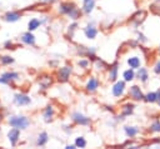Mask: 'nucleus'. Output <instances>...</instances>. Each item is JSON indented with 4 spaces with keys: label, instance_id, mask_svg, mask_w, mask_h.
Masks as SVG:
<instances>
[{
    "label": "nucleus",
    "instance_id": "8",
    "mask_svg": "<svg viewBox=\"0 0 160 149\" xmlns=\"http://www.w3.org/2000/svg\"><path fill=\"white\" fill-rule=\"evenodd\" d=\"M129 95L134 99V100H142L144 99V94L141 93L140 88L138 85H132L130 89H129Z\"/></svg>",
    "mask_w": 160,
    "mask_h": 149
},
{
    "label": "nucleus",
    "instance_id": "16",
    "mask_svg": "<svg viewBox=\"0 0 160 149\" xmlns=\"http://www.w3.org/2000/svg\"><path fill=\"white\" fill-rule=\"evenodd\" d=\"M40 25H41V20H39V19H36V18H32V19L28 23V29H29V31H34V30H36Z\"/></svg>",
    "mask_w": 160,
    "mask_h": 149
},
{
    "label": "nucleus",
    "instance_id": "34",
    "mask_svg": "<svg viewBox=\"0 0 160 149\" xmlns=\"http://www.w3.org/2000/svg\"><path fill=\"white\" fill-rule=\"evenodd\" d=\"M0 84H6V81H5V80H4L1 76H0Z\"/></svg>",
    "mask_w": 160,
    "mask_h": 149
},
{
    "label": "nucleus",
    "instance_id": "30",
    "mask_svg": "<svg viewBox=\"0 0 160 149\" xmlns=\"http://www.w3.org/2000/svg\"><path fill=\"white\" fill-rule=\"evenodd\" d=\"M76 26H78V24H76V23H74V24H71V25L69 26V33H70V36H72V33H74V30L76 29Z\"/></svg>",
    "mask_w": 160,
    "mask_h": 149
},
{
    "label": "nucleus",
    "instance_id": "3",
    "mask_svg": "<svg viewBox=\"0 0 160 149\" xmlns=\"http://www.w3.org/2000/svg\"><path fill=\"white\" fill-rule=\"evenodd\" d=\"M30 103H31V99L25 94L18 93L14 95V104L18 106H25V105H29Z\"/></svg>",
    "mask_w": 160,
    "mask_h": 149
},
{
    "label": "nucleus",
    "instance_id": "14",
    "mask_svg": "<svg viewBox=\"0 0 160 149\" xmlns=\"http://www.w3.org/2000/svg\"><path fill=\"white\" fill-rule=\"evenodd\" d=\"M98 86H99V80L96 78H90L88 84H86V90L92 93V91H95L98 89Z\"/></svg>",
    "mask_w": 160,
    "mask_h": 149
},
{
    "label": "nucleus",
    "instance_id": "7",
    "mask_svg": "<svg viewBox=\"0 0 160 149\" xmlns=\"http://www.w3.org/2000/svg\"><path fill=\"white\" fill-rule=\"evenodd\" d=\"M124 90H125V80H118V81L114 84L112 89H111L112 95L116 96V98L121 96L122 93H124Z\"/></svg>",
    "mask_w": 160,
    "mask_h": 149
},
{
    "label": "nucleus",
    "instance_id": "27",
    "mask_svg": "<svg viewBox=\"0 0 160 149\" xmlns=\"http://www.w3.org/2000/svg\"><path fill=\"white\" fill-rule=\"evenodd\" d=\"M144 100L148 101V103H154L156 101V93H149L144 96Z\"/></svg>",
    "mask_w": 160,
    "mask_h": 149
},
{
    "label": "nucleus",
    "instance_id": "15",
    "mask_svg": "<svg viewBox=\"0 0 160 149\" xmlns=\"http://www.w3.org/2000/svg\"><path fill=\"white\" fill-rule=\"evenodd\" d=\"M140 64H141V61H140V59L138 56H131V58L128 59V65L131 69H139L140 68Z\"/></svg>",
    "mask_w": 160,
    "mask_h": 149
},
{
    "label": "nucleus",
    "instance_id": "37",
    "mask_svg": "<svg viewBox=\"0 0 160 149\" xmlns=\"http://www.w3.org/2000/svg\"><path fill=\"white\" fill-rule=\"evenodd\" d=\"M0 49H1V48H0Z\"/></svg>",
    "mask_w": 160,
    "mask_h": 149
},
{
    "label": "nucleus",
    "instance_id": "4",
    "mask_svg": "<svg viewBox=\"0 0 160 149\" xmlns=\"http://www.w3.org/2000/svg\"><path fill=\"white\" fill-rule=\"evenodd\" d=\"M71 119H72V121L74 123H76V124H79V125H89L90 124V118H88V116H85V115H82L81 113H79V111H75V113H72L71 114Z\"/></svg>",
    "mask_w": 160,
    "mask_h": 149
},
{
    "label": "nucleus",
    "instance_id": "2",
    "mask_svg": "<svg viewBox=\"0 0 160 149\" xmlns=\"http://www.w3.org/2000/svg\"><path fill=\"white\" fill-rule=\"evenodd\" d=\"M8 123L10 126L19 128L20 130H24L30 125V120L24 115H11L8 119Z\"/></svg>",
    "mask_w": 160,
    "mask_h": 149
},
{
    "label": "nucleus",
    "instance_id": "23",
    "mask_svg": "<svg viewBox=\"0 0 160 149\" xmlns=\"http://www.w3.org/2000/svg\"><path fill=\"white\" fill-rule=\"evenodd\" d=\"M138 78L142 81V83H145L146 80H148V78H149V74H148V70L145 69V68H139V71H138Z\"/></svg>",
    "mask_w": 160,
    "mask_h": 149
},
{
    "label": "nucleus",
    "instance_id": "33",
    "mask_svg": "<svg viewBox=\"0 0 160 149\" xmlns=\"http://www.w3.org/2000/svg\"><path fill=\"white\" fill-rule=\"evenodd\" d=\"M65 148H66V149H74V148H75V144H74V145H66Z\"/></svg>",
    "mask_w": 160,
    "mask_h": 149
},
{
    "label": "nucleus",
    "instance_id": "21",
    "mask_svg": "<svg viewBox=\"0 0 160 149\" xmlns=\"http://www.w3.org/2000/svg\"><path fill=\"white\" fill-rule=\"evenodd\" d=\"M51 81H52L51 76H44V78H41V79L39 80V85H40L42 89H48V88L50 86Z\"/></svg>",
    "mask_w": 160,
    "mask_h": 149
},
{
    "label": "nucleus",
    "instance_id": "6",
    "mask_svg": "<svg viewBox=\"0 0 160 149\" xmlns=\"http://www.w3.org/2000/svg\"><path fill=\"white\" fill-rule=\"evenodd\" d=\"M8 139H9L10 144H11L12 146H15L16 143L19 141V139H20V129L12 126V129H10V130L8 131Z\"/></svg>",
    "mask_w": 160,
    "mask_h": 149
},
{
    "label": "nucleus",
    "instance_id": "12",
    "mask_svg": "<svg viewBox=\"0 0 160 149\" xmlns=\"http://www.w3.org/2000/svg\"><path fill=\"white\" fill-rule=\"evenodd\" d=\"M20 39H21V41H22L24 44H26V45H34V44H35V36H34L30 31H26V33L21 34Z\"/></svg>",
    "mask_w": 160,
    "mask_h": 149
},
{
    "label": "nucleus",
    "instance_id": "19",
    "mask_svg": "<svg viewBox=\"0 0 160 149\" xmlns=\"http://www.w3.org/2000/svg\"><path fill=\"white\" fill-rule=\"evenodd\" d=\"M124 131H125V134H126L129 138H134V136L139 133V129H138L136 126H125V128H124Z\"/></svg>",
    "mask_w": 160,
    "mask_h": 149
},
{
    "label": "nucleus",
    "instance_id": "38",
    "mask_svg": "<svg viewBox=\"0 0 160 149\" xmlns=\"http://www.w3.org/2000/svg\"><path fill=\"white\" fill-rule=\"evenodd\" d=\"M159 49H160V48H159Z\"/></svg>",
    "mask_w": 160,
    "mask_h": 149
},
{
    "label": "nucleus",
    "instance_id": "25",
    "mask_svg": "<svg viewBox=\"0 0 160 149\" xmlns=\"http://www.w3.org/2000/svg\"><path fill=\"white\" fill-rule=\"evenodd\" d=\"M14 63V58L10 56V55H4V56H0V64L1 65H10Z\"/></svg>",
    "mask_w": 160,
    "mask_h": 149
},
{
    "label": "nucleus",
    "instance_id": "17",
    "mask_svg": "<svg viewBox=\"0 0 160 149\" xmlns=\"http://www.w3.org/2000/svg\"><path fill=\"white\" fill-rule=\"evenodd\" d=\"M118 79V64L115 63L111 68H109V80L115 81Z\"/></svg>",
    "mask_w": 160,
    "mask_h": 149
},
{
    "label": "nucleus",
    "instance_id": "20",
    "mask_svg": "<svg viewBox=\"0 0 160 149\" xmlns=\"http://www.w3.org/2000/svg\"><path fill=\"white\" fill-rule=\"evenodd\" d=\"M122 78H124V80L125 81H131L134 78H135V71H134V69H128V70H125L124 73H122Z\"/></svg>",
    "mask_w": 160,
    "mask_h": 149
},
{
    "label": "nucleus",
    "instance_id": "22",
    "mask_svg": "<svg viewBox=\"0 0 160 149\" xmlns=\"http://www.w3.org/2000/svg\"><path fill=\"white\" fill-rule=\"evenodd\" d=\"M94 5H95V0H90V1H84L82 4V11L89 14L91 13V10L94 9Z\"/></svg>",
    "mask_w": 160,
    "mask_h": 149
},
{
    "label": "nucleus",
    "instance_id": "26",
    "mask_svg": "<svg viewBox=\"0 0 160 149\" xmlns=\"http://www.w3.org/2000/svg\"><path fill=\"white\" fill-rule=\"evenodd\" d=\"M74 144L78 148H85L86 146V140H85L84 136H78V138H75V143Z\"/></svg>",
    "mask_w": 160,
    "mask_h": 149
},
{
    "label": "nucleus",
    "instance_id": "24",
    "mask_svg": "<svg viewBox=\"0 0 160 149\" xmlns=\"http://www.w3.org/2000/svg\"><path fill=\"white\" fill-rule=\"evenodd\" d=\"M134 110V105L132 104H125L121 109V115L122 116H126V115H130Z\"/></svg>",
    "mask_w": 160,
    "mask_h": 149
},
{
    "label": "nucleus",
    "instance_id": "35",
    "mask_svg": "<svg viewBox=\"0 0 160 149\" xmlns=\"http://www.w3.org/2000/svg\"><path fill=\"white\" fill-rule=\"evenodd\" d=\"M1 120H2V115L0 114V123H1Z\"/></svg>",
    "mask_w": 160,
    "mask_h": 149
},
{
    "label": "nucleus",
    "instance_id": "31",
    "mask_svg": "<svg viewBox=\"0 0 160 149\" xmlns=\"http://www.w3.org/2000/svg\"><path fill=\"white\" fill-rule=\"evenodd\" d=\"M154 71H155L156 74H160V61H158V63L155 64V66H154Z\"/></svg>",
    "mask_w": 160,
    "mask_h": 149
},
{
    "label": "nucleus",
    "instance_id": "1",
    "mask_svg": "<svg viewBox=\"0 0 160 149\" xmlns=\"http://www.w3.org/2000/svg\"><path fill=\"white\" fill-rule=\"evenodd\" d=\"M59 11H60L61 14H64V15L70 16L72 20L79 19L80 15H81L80 10H79V9L75 6V4H72V3H61L60 6H59Z\"/></svg>",
    "mask_w": 160,
    "mask_h": 149
},
{
    "label": "nucleus",
    "instance_id": "5",
    "mask_svg": "<svg viewBox=\"0 0 160 149\" xmlns=\"http://www.w3.org/2000/svg\"><path fill=\"white\" fill-rule=\"evenodd\" d=\"M71 74V66H62L58 70V80L61 83H65L69 80Z\"/></svg>",
    "mask_w": 160,
    "mask_h": 149
},
{
    "label": "nucleus",
    "instance_id": "32",
    "mask_svg": "<svg viewBox=\"0 0 160 149\" xmlns=\"http://www.w3.org/2000/svg\"><path fill=\"white\" fill-rule=\"evenodd\" d=\"M4 46H5V49H12V48H11V46H12V41H10V40L5 41Z\"/></svg>",
    "mask_w": 160,
    "mask_h": 149
},
{
    "label": "nucleus",
    "instance_id": "10",
    "mask_svg": "<svg viewBox=\"0 0 160 149\" xmlns=\"http://www.w3.org/2000/svg\"><path fill=\"white\" fill-rule=\"evenodd\" d=\"M20 18H21V14H20L19 11H8V13L4 15V19H5V21H8V23H15V21H18Z\"/></svg>",
    "mask_w": 160,
    "mask_h": 149
},
{
    "label": "nucleus",
    "instance_id": "36",
    "mask_svg": "<svg viewBox=\"0 0 160 149\" xmlns=\"http://www.w3.org/2000/svg\"><path fill=\"white\" fill-rule=\"evenodd\" d=\"M84 1H90V0H84Z\"/></svg>",
    "mask_w": 160,
    "mask_h": 149
},
{
    "label": "nucleus",
    "instance_id": "18",
    "mask_svg": "<svg viewBox=\"0 0 160 149\" xmlns=\"http://www.w3.org/2000/svg\"><path fill=\"white\" fill-rule=\"evenodd\" d=\"M48 140H49V135H48V133H46V131H42V133H40V134L38 135L36 144L40 145V146H42V145H45V144L48 143Z\"/></svg>",
    "mask_w": 160,
    "mask_h": 149
},
{
    "label": "nucleus",
    "instance_id": "11",
    "mask_svg": "<svg viewBox=\"0 0 160 149\" xmlns=\"http://www.w3.org/2000/svg\"><path fill=\"white\" fill-rule=\"evenodd\" d=\"M84 34H85V36L88 38V39H95L96 38V35H98V30H96V28L91 24H89L85 29H84Z\"/></svg>",
    "mask_w": 160,
    "mask_h": 149
},
{
    "label": "nucleus",
    "instance_id": "9",
    "mask_svg": "<svg viewBox=\"0 0 160 149\" xmlns=\"http://www.w3.org/2000/svg\"><path fill=\"white\" fill-rule=\"evenodd\" d=\"M1 78L6 81V85H9V84H11L14 80H18V79L20 78V75H19V73H15V71H6V73H4V74L1 75Z\"/></svg>",
    "mask_w": 160,
    "mask_h": 149
},
{
    "label": "nucleus",
    "instance_id": "13",
    "mask_svg": "<svg viewBox=\"0 0 160 149\" xmlns=\"http://www.w3.org/2000/svg\"><path fill=\"white\" fill-rule=\"evenodd\" d=\"M52 116H54V108L51 105H48L42 111V118L46 123H49L52 120Z\"/></svg>",
    "mask_w": 160,
    "mask_h": 149
},
{
    "label": "nucleus",
    "instance_id": "28",
    "mask_svg": "<svg viewBox=\"0 0 160 149\" xmlns=\"http://www.w3.org/2000/svg\"><path fill=\"white\" fill-rule=\"evenodd\" d=\"M151 131H160V121H155L151 125Z\"/></svg>",
    "mask_w": 160,
    "mask_h": 149
},
{
    "label": "nucleus",
    "instance_id": "29",
    "mask_svg": "<svg viewBox=\"0 0 160 149\" xmlns=\"http://www.w3.org/2000/svg\"><path fill=\"white\" fill-rule=\"evenodd\" d=\"M78 64H79V66H81V68L86 69V68L89 66V60H84V59H81V60H79V61H78Z\"/></svg>",
    "mask_w": 160,
    "mask_h": 149
}]
</instances>
